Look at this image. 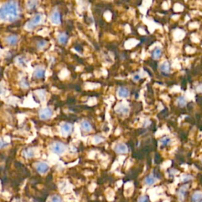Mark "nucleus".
<instances>
[{"label": "nucleus", "mask_w": 202, "mask_h": 202, "mask_svg": "<svg viewBox=\"0 0 202 202\" xmlns=\"http://www.w3.org/2000/svg\"><path fill=\"white\" fill-rule=\"evenodd\" d=\"M177 103H178V104H179V107H185V106L186 105V98H185L184 97H179V98H178Z\"/></svg>", "instance_id": "22"}, {"label": "nucleus", "mask_w": 202, "mask_h": 202, "mask_svg": "<svg viewBox=\"0 0 202 202\" xmlns=\"http://www.w3.org/2000/svg\"><path fill=\"white\" fill-rule=\"evenodd\" d=\"M160 141L161 145H162L163 147H165L170 144L171 139L168 138V137H164V138H163L162 139H160V141Z\"/></svg>", "instance_id": "23"}, {"label": "nucleus", "mask_w": 202, "mask_h": 202, "mask_svg": "<svg viewBox=\"0 0 202 202\" xmlns=\"http://www.w3.org/2000/svg\"><path fill=\"white\" fill-rule=\"evenodd\" d=\"M17 62H18V65L22 66H26V59L23 57V56H20L17 59Z\"/></svg>", "instance_id": "26"}, {"label": "nucleus", "mask_w": 202, "mask_h": 202, "mask_svg": "<svg viewBox=\"0 0 202 202\" xmlns=\"http://www.w3.org/2000/svg\"><path fill=\"white\" fill-rule=\"evenodd\" d=\"M80 128L84 132H90L93 129V126H92V124L89 122L88 120H83L81 123H80Z\"/></svg>", "instance_id": "14"}, {"label": "nucleus", "mask_w": 202, "mask_h": 202, "mask_svg": "<svg viewBox=\"0 0 202 202\" xmlns=\"http://www.w3.org/2000/svg\"><path fill=\"white\" fill-rule=\"evenodd\" d=\"M118 96L121 98H126L129 97L130 91L125 87H120L118 90Z\"/></svg>", "instance_id": "15"}, {"label": "nucleus", "mask_w": 202, "mask_h": 202, "mask_svg": "<svg viewBox=\"0 0 202 202\" xmlns=\"http://www.w3.org/2000/svg\"><path fill=\"white\" fill-rule=\"evenodd\" d=\"M160 70L163 72V73H170L171 66H170V64H169V63L167 61L163 62L160 66Z\"/></svg>", "instance_id": "17"}, {"label": "nucleus", "mask_w": 202, "mask_h": 202, "mask_svg": "<svg viewBox=\"0 0 202 202\" xmlns=\"http://www.w3.org/2000/svg\"><path fill=\"white\" fill-rule=\"evenodd\" d=\"M33 76L36 79L43 78L45 76V70L42 67H36L33 73Z\"/></svg>", "instance_id": "13"}, {"label": "nucleus", "mask_w": 202, "mask_h": 202, "mask_svg": "<svg viewBox=\"0 0 202 202\" xmlns=\"http://www.w3.org/2000/svg\"><path fill=\"white\" fill-rule=\"evenodd\" d=\"M34 155H35L34 149H32V148H27V149H24V151H23L24 157L29 159V158L33 157Z\"/></svg>", "instance_id": "16"}, {"label": "nucleus", "mask_w": 202, "mask_h": 202, "mask_svg": "<svg viewBox=\"0 0 202 202\" xmlns=\"http://www.w3.org/2000/svg\"><path fill=\"white\" fill-rule=\"evenodd\" d=\"M50 149L57 155H62L66 151V145L60 141H55L51 145Z\"/></svg>", "instance_id": "3"}, {"label": "nucleus", "mask_w": 202, "mask_h": 202, "mask_svg": "<svg viewBox=\"0 0 202 202\" xmlns=\"http://www.w3.org/2000/svg\"><path fill=\"white\" fill-rule=\"evenodd\" d=\"M104 140L105 139H104V137L100 136V135H96V136L93 138V142H94L95 144H99L103 142Z\"/></svg>", "instance_id": "24"}, {"label": "nucleus", "mask_w": 202, "mask_h": 202, "mask_svg": "<svg viewBox=\"0 0 202 202\" xmlns=\"http://www.w3.org/2000/svg\"><path fill=\"white\" fill-rule=\"evenodd\" d=\"M192 179V176L190 175H186L183 176V183H188L189 181H190Z\"/></svg>", "instance_id": "30"}, {"label": "nucleus", "mask_w": 202, "mask_h": 202, "mask_svg": "<svg viewBox=\"0 0 202 202\" xmlns=\"http://www.w3.org/2000/svg\"><path fill=\"white\" fill-rule=\"evenodd\" d=\"M138 202H149V198L148 196H141L138 199Z\"/></svg>", "instance_id": "29"}, {"label": "nucleus", "mask_w": 202, "mask_h": 202, "mask_svg": "<svg viewBox=\"0 0 202 202\" xmlns=\"http://www.w3.org/2000/svg\"><path fill=\"white\" fill-rule=\"evenodd\" d=\"M192 202H202V193L195 192L191 196Z\"/></svg>", "instance_id": "19"}, {"label": "nucleus", "mask_w": 202, "mask_h": 202, "mask_svg": "<svg viewBox=\"0 0 202 202\" xmlns=\"http://www.w3.org/2000/svg\"><path fill=\"white\" fill-rule=\"evenodd\" d=\"M50 19L52 22L55 25H59L61 23V15L59 10H56L52 13V14L50 16Z\"/></svg>", "instance_id": "6"}, {"label": "nucleus", "mask_w": 202, "mask_h": 202, "mask_svg": "<svg viewBox=\"0 0 202 202\" xmlns=\"http://www.w3.org/2000/svg\"><path fill=\"white\" fill-rule=\"evenodd\" d=\"M72 130H73V126L69 122H66L61 126V133L64 136H67L71 134Z\"/></svg>", "instance_id": "9"}, {"label": "nucleus", "mask_w": 202, "mask_h": 202, "mask_svg": "<svg viewBox=\"0 0 202 202\" xmlns=\"http://www.w3.org/2000/svg\"><path fill=\"white\" fill-rule=\"evenodd\" d=\"M197 179H198L199 183H200V186H202V175H201V174H199L198 177H197Z\"/></svg>", "instance_id": "33"}, {"label": "nucleus", "mask_w": 202, "mask_h": 202, "mask_svg": "<svg viewBox=\"0 0 202 202\" xmlns=\"http://www.w3.org/2000/svg\"><path fill=\"white\" fill-rule=\"evenodd\" d=\"M114 151H115L116 153L125 154L129 152V149H128L127 145H125V144L119 143L115 145V147H114Z\"/></svg>", "instance_id": "8"}, {"label": "nucleus", "mask_w": 202, "mask_h": 202, "mask_svg": "<svg viewBox=\"0 0 202 202\" xmlns=\"http://www.w3.org/2000/svg\"><path fill=\"white\" fill-rule=\"evenodd\" d=\"M36 171L39 174H44L49 170V166L47 163L44 162H39L36 165Z\"/></svg>", "instance_id": "7"}, {"label": "nucleus", "mask_w": 202, "mask_h": 202, "mask_svg": "<svg viewBox=\"0 0 202 202\" xmlns=\"http://www.w3.org/2000/svg\"><path fill=\"white\" fill-rule=\"evenodd\" d=\"M47 41H45V40H39V41H38L36 46H37V47H39V48H43V47H45L47 46Z\"/></svg>", "instance_id": "28"}, {"label": "nucleus", "mask_w": 202, "mask_h": 202, "mask_svg": "<svg viewBox=\"0 0 202 202\" xmlns=\"http://www.w3.org/2000/svg\"><path fill=\"white\" fill-rule=\"evenodd\" d=\"M20 85L24 89H27L29 87V84L28 82V80H26V78L21 79V80H20Z\"/></svg>", "instance_id": "25"}, {"label": "nucleus", "mask_w": 202, "mask_h": 202, "mask_svg": "<svg viewBox=\"0 0 202 202\" xmlns=\"http://www.w3.org/2000/svg\"><path fill=\"white\" fill-rule=\"evenodd\" d=\"M150 123H151L150 121H149V120H146V121L145 122V123H144V127H147L148 126L150 125Z\"/></svg>", "instance_id": "35"}, {"label": "nucleus", "mask_w": 202, "mask_h": 202, "mask_svg": "<svg viewBox=\"0 0 202 202\" xmlns=\"http://www.w3.org/2000/svg\"><path fill=\"white\" fill-rule=\"evenodd\" d=\"M53 114V111L51 109L50 107H45L39 111V116L40 119L42 120H46L50 118Z\"/></svg>", "instance_id": "4"}, {"label": "nucleus", "mask_w": 202, "mask_h": 202, "mask_svg": "<svg viewBox=\"0 0 202 202\" xmlns=\"http://www.w3.org/2000/svg\"><path fill=\"white\" fill-rule=\"evenodd\" d=\"M197 91L198 93H202V85H200L197 87Z\"/></svg>", "instance_id": "34"}, {"label": "nucleus", "mask_w": 202, "mask_h": 202, "mask_svg": "<svg viewBox=\"0 0 202 202\" xmlns=\"http://www.w3.org/2000/svg\"><path fill=\"white\" fill-rule=\"evenodd\" d=\"M8 145V144L6 143V142H4V141H3V139H1V144H0V148H1V149H3V148H5L6 146H7Z\"/></svg>", "instance_id": "31"}, {"label": "nucleus", "mask_w": 202, "mask_h": 202, "mask_svg": "<svg viewBox=\"0 0 202 202\" xmlns=\"http://www.w3.org/2000/svg\"><path fill=\"white\" fill-rule=\"evenodd\" d=\"M6 43L7 44L10 45V46H14L18 43V37L16 36V35H10V36H8L6 37L5 39Z\"/></svg>", "instance_id": "11"}, {"label": "nucleus", "mask_w": 202, "mask_h": 202, "mask_svg": "<svg viewBox=\"0 0 202 202\" xmlns=\"http://www.w3.org/2000/svg\"><path fill=\"white\" fill-rule=\"evenodd\" d=\"M67 40H68V36L67 35H66L65 33H60V34L58 36V41L60 44L64 45L67 43Z\"/></svg>", "instance_id": "18"}, {"label": "nucleus", "mask_w": 202, "mask_h": 202, "mask_svg": "<svg viewBox=\"0 0 202 202\" xmlns=\"http://www.w3.org/2000/svg\"><path fill=\"white\" fill-rule=\"evenodd\" d=\"M129 107L125 104H120L116 107L115 111L119 114H126L129 113Z\"/></svg>", "instance_id": "12"}, {"label": "nucleus", "mask_w": 202, "mask_h": 202, "mask_svg": "<svg viewBox=\"0 0 202 202\" xmlns=\"http://www.w3.org/2000/svg\"><path fill=\"white\" fill-rule=\"evenodd\" d=\"M42 19H43V15L41 14H36L27 22L25 26V29L28 30H32V29H35L37 25L41 23Z\"/></svg>", "instance_id": "2"}, {"label": "nucleus", "mask_w": 202, "mask_h": 202, "mask_svg": "<svg viewBox=\"0 0 202 202\" xmlns=\"http://www.w3.org/2000/svg\"><path fill=\"white\" fill-rule=\"evenodd\" d=\"M161 55H162V50L160 47H156L152 52V57L154 59H159L160 58Z\"/></svg>", "instance_id": "21"}, {"label": "nucleus", "mask_w": 202, "mask_h": 202, "mask_svg": "<svg viewBox=\"0 0 202 202\" xmlns=\"http://www.w3.org/2000/svg\"><path fill=\"white\" fill-rule=\"evenodd\" d=\"M188 188H189V185L188 184H183L180 186V188L178 190V197H179L180 201H183L186 198V193L188 191Z\"/></svg>", "instance_id": "5"}, {"label": "nucleus", "mask_w": 202, "mask_h": 202, "mask_svg": "<svg viewBox=\"0 0 202 202\" xmlns=\"http://www.w3.org/2000/svg\"><path fill=\"white\" fill-rule=\"evenodd\" d=\"M51 202H63V200L59 195L55 194L51 197Z\"/></svg>", "instance_id": "27"}, {"label": "nucleus", "mask_w": 202, "mask_h": 202, "mask_svg": "<svg viewBox=\"0 0 202 202\" xmlns=\"http://www.w3.org/2000/svg\"><path fill=\"white\" fill-rule=\"evenodd\" d=\"M158 177L155 173H151L149 174V175L145 177V183L147 186H152L154 183H156Z\"/></svg>", "instance_id": "10"}, {"label": "nucleus", "mask_w": 202, "mask_h": 202, "mask_svg": "<svg viewBox=\"0 0 202 202\" xmlns=\"http://www.w3.org/2000/svg\"><path fill=\"white\" fill-rule=\"evenodd\" d=\"M37 6H38L37 0H29V1L27 2V4H26L27 8H28L29 10H34L35 8H36Z\"/></svg>", "instance_id": "20"}, {"label": "nucleus", "mask_w": 202, "mask_h": 202, "mask_svg": "<svg viewBox=\"0 0 202 202\" xmlns=\"http://www.w3.org/2000/svg\"><path fill=\"white\" fill-rule=\"evenodd\" d=\"M140 78H141V76H140L138 73H137V74H134V77H133V79H134V80H135V81H138V80H139Z\"/></svg>", "instance_id": "32"}, {"label": "nucleus", "mask_w": 202, "mask_h": 202, "mask_svg": "<svg viewBox=\"0 0 202 202\" xmlns=\"http://www.w3.org/2000/svg\"><path fill=\"white\" fill-rule=\"evenodd\" d=\"M20 10L18 3L15 0H10L2 4L0 10V17L4 22H13L18 19Z\"/></svg>", "instance_id": "1"}]
</instances>
